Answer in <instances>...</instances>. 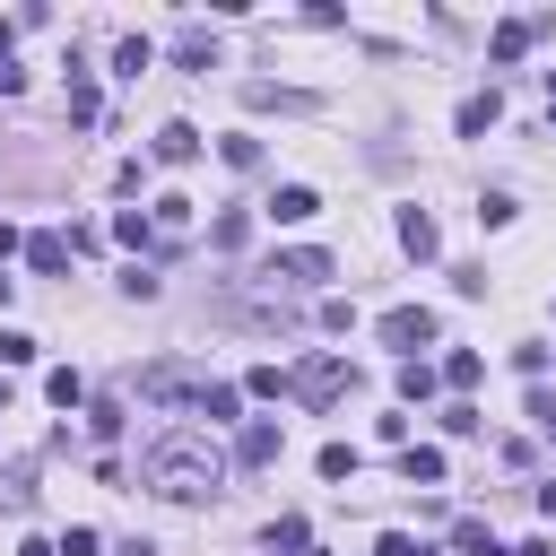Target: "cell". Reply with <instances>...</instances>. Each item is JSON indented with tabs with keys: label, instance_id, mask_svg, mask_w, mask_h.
Returning <instances> with one entry per match:
<instances>
[{
	"label": "cell",
	"instance_id": "cell-1",
	"mask_svg": "<svg viewBox=\"0 0 556 556\" xmlns=\"http://www.w3.org/2000/svg\"><path fill=\"white\" fill-rule=\"evenodd\" d=\"M139 478H148L165 504H200V495L226 486V452H217L208 426H165V434L139 452Z\"/></svg>",
	"mask_w": 556,
	"mask_h": 556
},
{
	"label": "cell",
	"instance_id": "cell-2",
	"mask_svg": "<svg viewBox=\"0 0 556 556\" xmlns=\"http://www.w3.org/2000/svg\"><path fill=\"white\" fill-rule=\"evenodd\" d=\"M348 382H356V365H348V356H304V365L287 374V400H304V408H330Z\"/></svg>",
	"mask_w": 556,
	"mask_h": 556
},
{
	"label": "cell",
	"instance_id": "cell-3",
	"mask_svg": "<svg viewBox=\"0 0 556 556\" xmlns=\"http://www.w3.org/2000/svg\"><path fill=\"white\" fill-rule=\"evenodd\" d=\"M426 339H434V313H426V304H391V313H382V348H400L408 365H417Z\"/></svg>",
	"mask_w": 556,
	"mask_h": 556
},
{
	"label": "cell",
	"instance_id": "cell-4",
	"mask_svg": "<svg viewBox=\"0 0 556 556\" xmlns=\"http://www.w3.org/2000/svg\"><path fill=\"white\" fill-rule=\"evenodd\" d=\"M278 452H287V426H278V417H252V426L235 434V460H243V469H261V460H278Z\"/></svg>",
	"mask_w": 556,
	"mask_h": 556
},
{
	"label": "cell",
	"instance_id": "cell-5",
	"mask_svg": "<svg viewBox=\"0 0 556 556\" xmlns=\"http://www.w3.org/2000/svg\"><path fill=\"white\" fill-rule=\"evenodd\" d=\"M269 278H295V287H321V278H330V252H313V243H295V252H278V261H269Z\"/></svg>",
	"mask_w": 556,
	"mask_h": 556
},
{
	"label": "cell",
	"instance_id": "cell-6",
	"mask_svg": "<svg viewBox=\"0 0 556 556\" xmlns=\"http://www.w3.org/2000/svg\"><path fill=\"white\" fill-rule=\"evenodd\" d=\"M400 252H408V261H434V252H443V235H434L426 208H400Z\"/></svg>",
	"mask_w": 556,
	"mask_h": 556
},
{
	"label": "cell",
	"instance_id": "cell-7",
	"mask_svg": "<svg viewBox=\"0 0 556 556\" xmlns=\"http://www.w3.org/2000/svg\"><path fill=\"white\" fill-rule=\"evenodd\" d=\"M530 35H539V17H504V26L486 35V61H521V52H530Z\"/></svg>",
	"mask_w": 556,
	"mask_h": 556
},
{
	"label": "cell",
	"instance_id": "cell-8",
	"mask_svg": "<svg viewBox=\"0 0 556 556\" xmlns=\"http://www.w3.org/2000/svg\"><path fill=\"white\" fill-rule=\"evenodd\" d=\"M400 478L408 486H443V452L434 443H400Z\"/></svg>",
	"mask_w": 556,
	"mask_h": 556
},
{
	"label": "cell",
	"instance_id": "cell-9",
	"mask_svg": "<svg viewBox=\"0 0 556 556\" xmlns=\"http://www.w3.org/2000/svg\"><path fill=\"white\" fill-rule=\"evenodd\" d=\"M243 104H252V113H269V104H278V113H313V96H295V87H269V78H252V87H243Z\"/></svg>",
	"mask_w": 556,
	"mask_h": 556
},
{
	"label": "cell",
	"instance_id": "cell-10",
	"mask_svg": "<svg viewBox=\"0 0 556 556\" xmlns=\"http://www.w3.org/2000/svg\"><path fill=\"white\" fill-rule=\"evenodd\" d=\"M191 156H200V130L191 122H165L156 130V165H191Z\"/></svg>",
	"mask_w": 556,
	"mask_h": 556
},
{
	"label": "cell",
	"instance_id": "cell-11",
	"mask_svg": "<svg viewBox=\"0 0 556 556\" xmlns=\"http://www.w3.org/2000/svg\"><path fill=\"white\" fill-rule=\"evenodd\" d=\"M313 208H321V200H313V182H278V200H269V217H278V226H304Z\"/></svg>",
	"mask_w": 556,
	"mask_h": 556
},
{
	"label": "cell",
	"instance_id": "cell-12",
	"mask_svg": "<svg viewBox=\"0 0 556 556\" xmlns=\"http://www.w3.org/2000/svg\"><path fill=\"white\" fill-rule=\"evenodd\" d=\"M43 400H52V408H87V374H78V365H52V374H43Z\"/></svg>",
	"mask_w": 556,
	"mask_h": 556
},
{
	"label": "cell",
	"instance_id": "cell-13",
	"mask_svg": "<svg viewBox=\"0 0 556 556\" xmlns=\"http://www.w3.org/2000/svg\"><path fill=\"white\" fill-rule=\"evenodd\" d=\"M304 547H313V521L304 513H278L269 521V556H304Z\"/></svg>",
	"mask_w": 556,
	"mask_h": 556
},
{
	"label": "cell",
	"instance_id": "cell-14",
	"mask_svg": "<svg viewBox=\"0 0 556 556\" xmlns=\"http://www.w3.org/2000/svg\"><path fill=\"white\" fill-rule=\"evenodd\" d=\"M174 61H182V70H217V35L182 26V35H174Z\"/></svg>",
	"mask_w": 556,
	"mask_h": 556
},
{
	"label": "cell",
	"instance_id": "cell-15",
	"mask_svg": "<svg viewBox=\"0 0 556 556\" xmlns=\"http://www.w3.org/2000/svg\"><path fill=\"white\" fill-rule=\"evenodd\" d=\"M208 243H217V252H243V243H252V208H217Z\"/></svg>",
	"mask_w": 556,
	"mask_h": 556
},
{
	"label": "cell",
	"instance_id": "cell-16",
	"mask_svg": "<svg viewBox=\"0 0 556 556\" xmlns=\"http://www.w3.org/2000/svg\"><path fill=\"white\" fill-rule=\"evenodd\" d=\"M191 408H200L208 426H226V417L243 408V391H235V382H200V400H191Z\"/></svg>",
	"mask_w": 556,
	"mask_h": 556
},
{
	"label": "cell",
	"instance_id": "cell-17",
	"mask_svg": "<svg viewBox=\"0 0 556 556\" xmlns=\"http://www.w3.org/2000/svg\"><path fill=\"white\" fill-rule=\"evenodd\" d=\"M495 113H504V96H495V87H486V96H469V104H460V139L495 130Z\"/></svg>",
	"mask_w": 556,
	"mask_h": 556
},
{
	"label": "cell",
	"instance_id": "cell-18",
	"mask_svg": "<svg viewBox=\"0 0 556 556\" xmlns=\"http://www.w3.org/2000/svg\"><path fill=\"white\" fill-rule=\"evenodd\" d=\"M148 226H156V235H191V200H182V191H165V200L148 208Z\"/></svg>",
	"mask_w": 556,
	"mask_h": 556
},
{
	"label": "cell",
	"instance_id": "cell-19",
	"mask_svg": "<svg viewBox=\"0 0 556 556\" xmlns=\"http://www.w3.org/2000/svg\"><path fill=\"white\" fill-rule=\"evenodd\" d=\"M478 374H486L478 348H452V356H443V382H452V391H478Z\"/></svg>",
	"mask_w": 556,
	"mask_h": 556
},
{
	"label": "cell",
	"instance_id": "cell-20",
	"mask_svg": "<svg viewBox=\"0 0 556 556\" xmlns=\"http://www.w3.org/2000/svg\"><path fill=\"white\" fill-rule=\"evenodd\" d=\"M217 156H226L235 174H252V165H261V139H252V130H226V139H217Z\"/></svg>",
	"mask_w": 556,
	"mask_h": 556
},
{
	"label": "cell",
	"instance_id": "cell-21",
	"mask_svg": "<svg viewBox=\"0 0 556 556\" xmlns=\"http://www.w3.org/2000/svg\"><path fill=\"white\" fill-rule=\"evenodd\" d=\"M26 261L35 269H70V235H26Z\"/></svg>",
	"mask_w": 556,
	"mask_h": 556
},
{
	"label": "cell",
	"instance_id": "cell-22",
	"mask_svg": "<svg viewBox=\"0 0 556 556\" xmlns=\"http://www.w3.org/2000/svg\"><path fill=\"white\" fill-rule=\"evenodd\" d=\"M434 382H443V374H434L426 356H417V365H400V400H408V408H417V400H434Z\"/></svg>",
	"mask_w": 556,
	"mask_h": 556
},
{
	"label": "cell",
	"instance_id": "cell-23",
	"mask_svg": "<svg viewBox=\"0 0 556 556\" xmlns=\"http://www.w3.org/2000/svg\"><path fill=\"white\" fill-rule=\"evenodd\" d=\"M313 469H321V478H330V486H339V478H356V469H365V460H356V443H321V460H313Z\"/></svg>",
	"mask_w": 556,
	"mask_h": 556
},
{
	"label": "cell",
	"instance_id": "cell-24",
	"mask_svg": "<svg viewBox=\"0 0 556 556\" xmlns=\"http://www.w3.org/2000/svg\"><path fill=\"white\" fill-rule=\"evenodd\" d=\"M148 61H156V43H148V35H122V52H113V70H122V78H139Z\"/></svg>",
	"mask_w": 556,
	"mask_h": 556
},
{
	"label": "cell",
	"instance_id": "cell-25",
	"mask_svg": "<svg viewBox=\"0 0 556 556\" xmlns=\"http://www.w3.org/2000/svg\"><path fill=\"white\" fill-rule=\"evenodd\" d=\"M148 235H156V226H148V208H113V243H130V252H139Z\"/></svg>",
	"mask_w": 556,
	"mask_h": 556
},
{
	"label": "cell",
	"instance_id": "cell-26",
	"mask_svg": "<svg viewBox=\"0 0 556 556\" xmlns=\"http://www.w3.org/2000/svg\"><path fill=\"white\" fill-rule=\"evenodd\" d=\"M452 539H460V556H504V547H495V530H486V521H452Z\"/></svg>",
	"mask_w": 556,
	"mask_h": 556
},
{
	"label": "cell",
	"instance_id": "cell-27",
	"mask_svg": "<svg viewBox=\"0 0 556 556\" xmlns=\"http://www.w3.org/2000/svg\"><path fill=\"white\" fill-rule=\"evenodd\" d=\"M243 391H252V400H287V374H278V365H252Z\"/></svg>",
	"mask_w": 556,
	"mask_h": 556
},
{
	"label": "cell",
	"instance_id": "cell-28",
	"mask_svg": "<svg viewBox=\"0 0 556 556\" xmlns=\"http://www.w3.org/2000/svg\"><path fill=\"white\" fill-rule=\"evenodd\" d=\"M104 104H96V78H70V122H96Z\"/></svg>",
	"mask_w": 556,
	"mask_h": 556
},
{
	"label": "cell",
	"instance_id": "cell-29",
	"mask_svg": "<svg viewBox=\"0 0 556 556\" xmlns=\"http://www.w3.org/2000/svg\"><path fill=\"white\" fill-rule=\"evenodd\" d=\"M87 426L113 443V434H122V400H87Z\"/></svg>",
	"mask_w": 556,
	"mask_h": 556
},
{
	"label": "cell",
	"instance_id": "cell-30",
	"mask_svg": "<svg viewBox=\"0 0 556 556\" xmlns=\"http://www.w3.org/2000/svg\"><path fill=\"white\" fill-rule=\"evenodd\" d=\"M478 226H513V191H486L478 200Z\"/></svg>",
	"mask_w": 556,
	"mask_h": 556
},
{
	"label": "cell",
	"instance_id": "cell-31",
	"mask_svg": "<svg viewBox=\"0 0 556 556\" xmlns=\"http://www.w3.org/2000/svg\"><path fill=\"white\" fill-rule=\"evenodd\" d=\"M0 365H35V339L26 330H0Z\"/></svg>",
	"mask_w": 556,
	"mask_h": 556
},
{
	"label": "cell",
	"instance_id": "cell-32",
	"mask_svg": "<svg viewBox=\"0 0 556 556\" xmlns=\"http://www.w3.org/2000/svg\"><path fill=\"white\" fill-rule=\"evenodd\" d=\"M374 556H434V547H417L408 530H382V539H374Z\"/></svg>",
	"mask_w": 556,
	"mask_h": 556
},
{
	"label": "cell",
	"instance_id": "cell-33",
	"mask_svg": "<svg viewBox=\"0 0 556 556\" xmlns=\"http://www.w3.org/2000/svg\"><path fill=\"white\" fill-rule=\"evenodd\" d=\"M52 556H96V530H61V547Z\"/></svg>",
	"mask_w": 556,
	"mask_h": 556
},
{
	"label": "cell",
	"instance_id": "cell-34",
	"mask_svg": "<svg viewBox=\"0 0 556 556\" xmlns=\"http://www.w3.org/2000/svg\"><path fill=\"white\" fill-rule=\"evenodd\" d=\"M530 426H547V434H556V400H547V391H530Z\"/></svg>",
	"mask_w": 556,
	"mask_h": 556
},
{
	"label": "cell",
	"instance_id": "cell-35",
	"mask_svg": "<svg viewBox=\"0 0 556 556\" xmlns=\"http://www.w3.org/2000/svg\"><path fill=\"white\" fill-rule=\"evenodd\" d=\"M539 521H556V478H539Z\"/></svg>",
	"mask_w": 556,
	"mask_h": 556
},
{
	"label": "cell",
	"instance_id": "cell-36",
	"mask_svg": "<svg viewBox=\"0 0 556 556\" xmlns=\"http://www.w3.org/2000/svg\"><path fill=\"white\" fill-rule=\"evenodd\" d=\"M9 252H17V226H9V217H0V261H9Z\"/></svg>",
	"mask_w": 556,
	"mask_h": 556
},
{
	"label": "cell",
	"instance_id": "cell-37",
	"mask_svg": "<svg viewBox=\"0 0 556 556\" xmlns=\"http://www.w3.org/2000/svg\"><path fill=\"white\" fill-rule=\"evenodd\" d=\"M17 556H52V539H17Z\"/></svg>",
	"mask_w": 556,
	"mask_h": 556
},
{
	"label": "cell",
	"instance_id": "cell-38",
	"mask_svg": "<svg viewBox=\"0 0 556 556\" xmlns=\"http://www.w3.org/2000/svg\"><path fill=\"white\" fill-rule=\"evenodd\" d=\"M9 43H17V17H0V61H9Z\"/></svg>",
	"mask_w": 556,
	"mask_h": 556
},
{
	"label": "cell",
	"instance_id": "cell-39",
	"mask_svg": "<svg viewBox=\"0 0 556 556\" xmlns=\"http://www.w3.org/2000/svg\"><path fill=\"white\" fill-rule=\"evenodd\" d=\"M9 287H17V278H0V304H9Z\"/></svg>",
	"mask_w": 556,
	"mask_h": 556
},
{
	"label": "cell",
	"instance_id": "cell-40",
	"mask_svg": "<svg viewBox=\"0 0 556 556\" xmlns=\"http://www.w3.org/2000/svg\"><path fill=\"white\" fill-rule=\"evenodd\" d=\"M304 556H321V547H304Z\"/></svg>",
	"mask_w": 556,
	"mask_h": 556
}]
</instances>
